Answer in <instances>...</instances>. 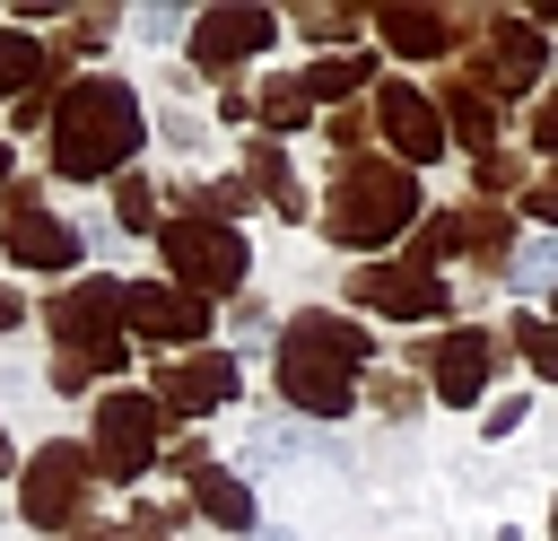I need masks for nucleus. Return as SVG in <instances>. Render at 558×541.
Here are the masks:
<instances>
[{"label":"nucleus","instance_id":"35","mask_svg":"<svg viewBox=\"0 0 558 541\" xmlns=\"http://www.w3.org/2000/svg\"><path fill=\"white\" fill-rule=\"evenodd\" d=\"M262 541H288V532H262Z\"/></svg>","mask_w":558,"mask_h":541},{"label":"nucleus","instance_id":"31","mask_svg":"<svg viewBox=\"0 0 558 541\" xmlns=\"http://www.w3.org/2000/svg\"><path fill=\"white\" fill-rule=\"evenodd\" d=\"M17 314H26V297H17L9 279H0V332H17Z\"/></svg>","mask_w":558,"mask_h":541},{"label":"nucleus","instance_id":"8","mask_svg":"<svg viewBox=\"0 0 558 541\" xmlns=\"http://www.w3.org/2000/svg\"><path fill=\"white\" fill-rule=\"evenodd\" d=\"M471 35H480V52H471V87H488V96H514V87H532V79L549 70L541 26H523V17H471Z\"/></svg>","mask_w":558,"mask_h":541},{"label":"nucleus","instance_id":"33","mask_svg":"<svg viewBox=\"0 0 558 541\" xmlns=\"http://www.w3.org/2000/svg\"><path fill=\"white\" fill-rule=\"evenodd\" d=\"M0 471H9V428H0Z\"/></svg>","mask_w":558,"mask_h":541},{"label":"nucleus","instance_id":"21","mask_svg":"<svg viewBox=\"0 0 558 541\" xmlns=\"http://www.w3.org/2000/svg\"><path fill=\"white\" fill-rule=\"evenodd\" d=\"M462 244L480 253V270H506V253H514V227H506V209H462Z\"/></svg>","mask_w":558,"mask_h":541},{"label":"nucleus","instance_id":"16","mask_svg":"<svg viewBox=\"0 0 558 541\" xmlns=\"http://www.w3.org/2000/svg\"><path fill=\"white\" fill-rule=\"evenodd\" d=\"M183 471H192V506H201L209 524H227V532H253V489H244V480H227V471H218L201 445L183 454Z\"/></svg>","mask_w":558,"mask_h":541},{"label":"nucleus","instance_id":"19","mask_svg":"<svg viewBox=\"0 0 558 541\" xmlns=\"http://www.w3.org/2000/svg\"><path fill=\"white\" fill-rule=\"evenodd\" d=\"M52 70H70L52 44H35V35H0V96H35Z\"/></svg>","mask_w":558,"mask_h":541},{"label":"nucleus","instance_id":"32","mask_svg":"<svg viewBox=\"0 0 558 541\" xmlns=\"http://www.w3.org/2000/svg\"><path fill=\"white\" fill-rule=\"evenodd\" d=\"M78 541H122V532H78Z\"/></svg>","mask_w":558,"mask_h":541},{"label":"nucleus","instance_id":"28","mask_svg":"<svg viewBox=\"0 0 558 541\" xmlns=\"http://www.w3.org/2000/svg\"><path fill=\"white\" fill-rule=\"evenodd\" d=\"M523 201H532V218H549V227H558V166H549V175H541Z\"/></svg>","mask_w":558,"mask_h":541},{"label":"nucleus","instance_id":"2","mask_svg":"<svg viewBox=\"0 0 558 541\" xmlns=\"http://www.w3.org/2000/svg\"><path fill=\"white\" fill-rule=\"evenodd\" d=\"M366 358H375V332H357L349 314H296L279 332V393L305 419H340Z\"/></svg>","mask_w":558,"mask_h":541},{"label":"nucleus","instance_id":"26","mask_svg":"<svg viewBox=\"0 0 558 541\" xmlns=\"http://www.w3.org/2000/svg\"><path fill=\"white\" fill-rule=\"evenodd\" d=\"M375 410L410 419V410H418V384H410V375H375Z\"/></svg>","mask_w":558,"mask_h":541},{"label":"nucleus","instance_id":"36","mask_svg":"<svg viewBox=\"0 0 558 541\" xmlns=\"http://www.w3.org/2000/svg\"><path fill=\"white\" fill-rule=\"evenodd\" d=\"M549 532H558V506H549Z\"/></svg>","mask_w":558,"mask_h":541},{"label":"nucleus","instance_id":"4","mask_svg":"<svg viewBox=\"0 0 558 541\" xmlns=\"http://www.w3.org/2000/svg\"><path fill=\"white\" fill-rule=\"evenodd\" d=\"M410 218H418V183H410V166H384V157H349L331 201H323V227L340 244H366V253L392 244Z\"/></svg>","mask_w":558,"mask_h":541},{"label":"nucleus","instance_id":"13","mask_svg":"<svg viewBox=\"0 0 558 541\" xmlns=\"http://www.w3.org/2000/svg\"><path fill=\"white\" fill-rule=\"evenodd\" d=\"M0 244H9V262H26V270H70V262H78V236H70V227H61L35 192H9Z\"/></svg>","mask_w":558,"mask_h":541},{"label":"nucleus","instance_id":"6","mask_svg":"<svg viewBox=\"0 0 558 541\" xmlns=\"http://www.w3.org/2000/svg\"><path fill=\"white\" fill-rule=\"evenodd\" d=\"M157 244H166V262H174V288H192V297H209V288H244V236L235 227H209V218H166L157 227Z\"/></svg>","mask_w":558,"mask_h":541},{"label":"nucleus","instance_id":"22","mask_svg":"<svg viewBox=\"0 0 558 541\" xmlns=\"http://www.w3.org/2000/svg\"><path fill=\"white\" fill-rule=\"evenodd\" d=\"M244 175H253V183H270V201H279L288 218H305V201H296V183H288V157H279L270 140H253V148H244Z\"/></svg>","mask_w":558,"mask_h":541},{"label":"nucleus","instance_id":"27","mask_svg":"<svg viewBox=\"0 0 558 541\" xmlns=\"http://www.w3.org/2000/svg\"><path fill=\"white\" fill-rule=\"evenodd\" d=\"M296 26H305V35H331V44H340V35H357V9H305Z\"/></svg>","mask_w":558,"mask_h":541},{"label":"nucleus","instance_id":"7","mask_svg":"<svg viewBox=\"0 0 558 541\" xmlns=\"http://www.w3.org/2000/svg\"><path fill=\"white\" fill-rule=\"evenodd\" d=\"M157 419H166L157 393H105V401H96V471L131 489V480L157 462Z\"/></svg>","mask_w":558,"mask_h":541},{"label":"nucleus","instance_id":"1","mask_svg":"<svg viewBox=\"0 0 558 541\" xmlns=\"http://www.w3.org/2000/svg\"><path fill=\"white\" fill-rule=\"evenodd\" d=\"M131 148H140V96L122 79H70L52 113V166L70 183H105L131 166Z\"/></svg>","mask_w":558,"mask_h":541},{"label":"nucleus","instance_id":"34","mask_svg":"<svg viewBox=\"0 0 558 541\" xmlns=\"http://www.w3.org/2000/svg\"><path fill=\"white\" fill-rule=\"evenodd\" d=\"M0 183H9V148H0Z\"/></svg>","mask_w":558,"mask_h":541},{"label":"nucleus","instance_id":"12","mask_svg":"<svg viewBox=\"0 0 558 541\" xmlns=\"http://www.w3.org/2000/svg\"><path fill=\"white\" fill-rule=\"evenodd\" d=\"M262 44H270V9H201L192 17V70H209V79H227Z\"/></svg>","mask_w":558,"mask_h":541},{"label":"nucleus","instance_id":"30","mask_svg":"<svg viewBox=\"0 0 558 541\" xmlns=\"http://www.w3.org/2000/svg\"><path fill=\"white\" fill-rule=\"evenodd\" d=\"M323 131H331V148H357V140H366V113H331Z\"/></svg>","mask_w":558,"mask_h":541},{"label":"nucleus","instance_id":"24","mask_svg":"<svg viewBox=\"0 0 558 541\" xmlns=\"http://www.w3.org/2000/svg\"><path fill=\"white\" fill-rule=\"evenodd\" d=\"M506 332H514V349L532 358V375H549V384H558V323H541V314H514Z\"/></svg>","mask_w":558,"mask_h":541},{"label":"nucleus","instance_id":"23","mask_svg":"<svg viewBox=\"0 0 558 541\" xmlns=\"http://www.w3.org/2000/svg\"><path fill=\"white\" fill-rule=\"evenodd\" d=\"M305 113H314L305 79H270V87H262V122H270V131H305Z\"/></svg>","mask_w":558,"mask_h":541},{"label":"nucleus","instance_id":"17","mask_svg":"<svg viewBox=\"0 0 558 541\" xmlns=\"http://www.w3.org/2000/svg\"><path fill=\"white\" fill-rule=\"evenodd\" d=\"M488 366H497V340H488V332H453V340L436 349V393H445V401H480Z\"/></svg>","mask_w":558,"mask_h":541},{"label":"nucleus","instance_id":"9","mask_svg":"<svg viewBox=\"0 0 558 541\" xmlns=\"http://www.w3.org/2000/svg\"><path fill=\"white\" fill-rule=\"evenodd\" d=\"M122 332H140V340H157V349H192V340L209 332V305H201L192 288H174V279H131V288H122Z\"/></svg>","mask_w":558,"mask_h":541},{"label":"nucleus","instance_id":"14","mask_svg":"<svg viewBox=\"0 0 558 541\" xmlns=\"http://www.w3.org/2000/svg\"><path fill=\"white\" fill-rule=\"evenodd\" d=\"M375 122L392 131V148H401L410 166L445 157V140H453V131H445V113H436V96H418V87H401V79H392V87L375 96Z\"/></svg>","mask_w":558,"mask_h":541},{"label":"nucleus","instance_id":"15","mask_svg":"<svg viewBox=\"0 0 558 541\" xmlns=\"http://www.w3.org/2000/svg\"><path fill=\"white\" fill-rule=\"evenodd\" d=\"M375 35H384L392 52H410V61H445V52L471 35V17H445V9H384Z\"/></svg>","mask_w":558,"mask_h":541},{"label":"nucleus","instance_id":"3","mask_svg":"<svg viewBox=\"0 0 558 541\" xmlns=\"http://www.w3.org/2000/svg\"><path fill=\"white\" fill-rule=\"evenodd\" d=\"M44 332L61 340V349H52V384H61V393H87L96 375L122 366V288H113V279H70V288L44 305Z\"/></svg>","mask_w":558,"mask_h":541},{"label":"nucleus","instance_id":"11","mask_svg":"<svg viewBox=\"0 0 558 541\" xmlns=\"http://www.w3.org/2000/svg\"><path fill=\"white\" fill-rule=\"evenodd\" d=\"M235 384H244V366H235L227 349H192V358H166V375H157V410H174V419H209L218 401H235Z\"/></svg>","mask_w":558,"mask_h":541},{"label":"nucleus","instance_id":"10","mask_svg":"<svg viewBox=\"0 0 558 541\" xmlns=\"http://www.w3.org/2000/svg\"><path fill=\"white\" fill-rule=\"evenodd\" d=\"M349 297L375 305V314H392V323H427V314H445V279L418 270L410 253H401V262H357V270H349Z\"/></svg>","mask_w":558,"mask_h":541},{"label":"nucleus","instance_id":"25","mask_svg":"<svg viewBox=\"0 0 558 541\" xmlns=\"http://www.w3.org/2000/svg\"><path fill=\"white\" fill-rule=\"evenodd\" d=\"M113 218H122V227H157V201H148V183H140V175H122V183H113Z\"/></svg>","mask_w":558,"mask_h":541},{"label":"nucleus","instance_id":"29","mask_svg":"<svg viewBox=\"0 0 558 541\" xmlns=\"http://www.w3.org/2000/svg\"><path fill=\"white\" fill-rule=\"evenodd\" d=\"M532 140H541V148H558V87L532 105Z\"/></svg>","mask_w":558,"mask_h":541},{"label":"nucleus","instance_id":"18","mask_svg":"<svg viewBox=\"0 0 558 541\" xmlns=\"http://www.w3.org/2000/svg\"><path fill=\"white\" fill-rule=\"evenodd\" d=\"M436 113L453 122V140H462V148H480V157H488V140H497V105H488V87L445 79V87H436Z\"/></svg>","mask_w":558,"mask_h":541},{"label":"nucleus","instance_id":"20","mask_svg":"<svg viewBox=\"0 0 558 541\" xmlns=\"http://www.w3.org/2000/svg\"><path fill=\"white\" fill-rule=\"evenodd\" d=\"M375 79V52H323L314 70H305V96H323V105H340V96H357Z\"/></svg>","mask_w":558,"mask_h":541},{"label":"nucleus","instance_id":"5","mask_svg":"<svg viewBox=\"0 0 558 541\" xmlns=\"http://www.w3.org/2000/svg\"><path fill=\"white\" fill-rule=\"evenodd\" d=\"M87 489H96V445H35V462L17 480V506H26L35 532H70Z\"/></svg>","mask_w":558,"mask_h":541}]
</instances>
